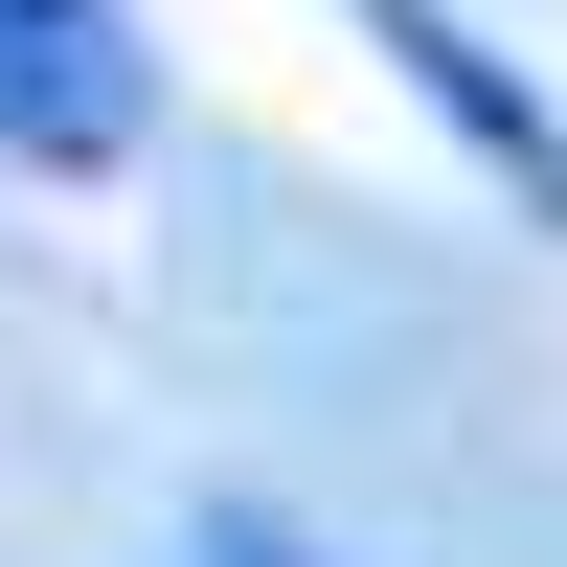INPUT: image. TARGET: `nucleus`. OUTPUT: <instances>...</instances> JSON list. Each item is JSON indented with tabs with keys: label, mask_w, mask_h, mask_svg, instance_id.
I'll use <instances>...</instances> for the list:
<instances>
[{
	"label": "nucleus",
	"mask_w": 567,
	"mask_h": 567,
	"mask_svg": "<svg viewBox=\"0 0 567 567\" xmlns=\"http://www.w3.org/2000/svg\"><path fill=\"white\" fill-rule=\"evenodd\" d=\"M136 136H159V45H136V0H0V159L114 182Z\"/></svg>",
	"instance_id": "nucleus-1"
},
{
	"label": "nucleus",
	"mask_w": 567,
	"mask_h": 567,
	"mask_svg": "<svg viewBox=\"0 0 567 567\" xmlns=\"http://www.w3.org/2000/svg\"><path fill=\"white\" fill-rule=\"evenodd\" d=\"M341 23H363V45H386V69H409V91H432V114H454V136H477V159H499V182H523V205L567 227V114H545L523 69H499L477 23H454V0H341Z\"/></svg>",
	"instance_id": "nucleus-2"
},
{
	"label": "nucleus",
	"mask_w": 567,
	"mask_h": 567,
	"mask_svg": "<svg viewBox=\"0 0 567 567\" xmlns=\"http://www.w3.org/2000/svg\"><path fill=\"white\" fill-rule=\"evenodd\" d=\"M227 567H272V545H227Z\"/></svg>",
	"instance_id": "nucleus-3"
}]
</instances>
